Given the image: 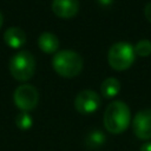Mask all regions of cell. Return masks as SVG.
<instances>
[{"instance_id": "3", "label": "cell", "mask_w": 151, "mask_h": 151, "mask_svg": "<svg viewBox=\"0 0 151 151\" xmlns=\"http://www.w3.org/2000/svg\"><path fill=\"white\" fill-rule=\"evenodd\" d=\"M35 71V59L28 51L17 52L9 61V72L18 81L29 80Z\"/></svg>"}, {"instance_id": "16", "label": "cell", "mask_w": 151, "mask_h": 151, "mask_svg": "<svg viewBox=\"0 0 151 151\" xmlns=\"http://www.w3.org/2000/svg\"><path fill=\"white\" fill-rule=\"evenodd\" d=\"M96 2L103 7V8H106V7H110L112 4H113V0H96Z\"/></svg>"}, {"instance_id": "4", "label": "cell", "mask_w": 151, "mask_h": 151, "mask_svg": "<svg viewBox=\"0 0 151 151\" xmlns=\"http://www.w3.org/2000/svg\"><path fill=\"white\" fill-rule=\"evenodd\" d=\"M133 46L126 41H118L113 44L107 53V61L116 71H125L130 68L134 61Z\"/></svg>"}, {"instance_id": "12", "label": "cell", "mask_w": 151, "mask_h": 151, "mask_svg": "<svg viewBox=\"0 0 151 151\" xmlns=\"http://www.w3.org/2000/svg\"><path fill=\"white\" fill-rule=\"evenodd\" d=\"M105 134L99 130H92L85 137V144L88 149H99L105 144Z\"/></svg>"}, {"instance_id": "11", "label": "cell", "mask_w": 151, "mask_h": 151, "mask_svg": "<svg viewBox=\"0 0 151 151\" xmlns=\"http://www.w3.org/2000/svg\"><path fill=\"white\" fill-rule=\"evenodd\" d=\"M120 91V83L117 78L110 77L106 78L101 85H100V93L101 97H104L105 99H111L113 97H116Z\"/></svg>"}, {"instance_id": "6", "label": "cell", "mask_w": 151, "mask_h": 151, "mask_svg": "<svg viewBox=\"0 0 151 151\" xmlns=\"http://www.w3.org/2000/svg\"><path fill=\"white\" fill-rule=\"evenodd\" d=\"M101 97L92 90H83L74 98V107L81 114H88L99 109Z\"/></svg>"}, {"instance_id": "9", "label": "cell", "mask_w": 151, "mask_h": 151, "mask_svg": "<svg viewBox=\"0 0 151 151\" xmlns=\"http://www.w3.org/2000/svg\"><path fill=\"white\" fill-rule=\"evenodd\" d=\"M4 40L12 48H20L26 44V34L19 27H9L4 33Z\"/></svg>"}, {"instance_id": "5", "label": "cell", "mask_w": 151, "mask_h": 151, "mask_svg": "<svg viewBox=\"0 0 151 151\" xmlns=\"http://www.w3.org/2000/svg\"><path fill=\"white\" fill-rule=\"evenodd\" d=\"M13 100L17 107L21 112H29L33 111L39 101V93L38 90L29 84L20 85L15 88L13 93Z\"/></svg>"}, {"instance_id": "8", "label": "cell", "mask_w": 151, "mask_h": 151, "mask_svg": "<svg viewBox=\"0 0 151 151\" xmlns=\"http://www.w3.org/2000/svg\"><path fill=\"white\" fill-rule=\"evenodd\" d=\"M52 11L53 13L63 19H70L77 15L79 11L78 0H52Z\"/></svg>"}, {"instance_id": "1", "label": "cell", "mask_w": 151, "mask_h": 151, "mask_svg": "<svg viewBox=\"0 0 151 151\" xmlns=\"http://www.w3.org/2000/svg\"><path fill=\"white\" fill-rule=\"evenodd\" d=\"M131 123V112L129 106L122 100L110 103L104 112V126L113 134L124 132Z\"/></svg>"}, {"instance_id": "15", "label": "cell", "mask_w": 151, "mask_h": 151, "mask_svg": "<svg viewBox=\"0 0 151 151\" xmlns=\"http://www.w3.org/2000/svg\"><path fill=\"white\" fill-rule=\"evenodd\" d=\"M144 14H145V18L147 19V21L151 22V2H147V4L145 5Z\"/></svg>"}, {"instance_id": "10", "label": "cell", "mask_w": 151, "mask_h": 151, "mask_svg": "<svg viewBox=\"0 0 151 151\" xmlns=\"http://www.w3.org/2000/svg\"><path fill=\"white\" fill-rule=\"evenodd\" d=\"M38 46L44 53L47 54L57 53L59 48V39L57 38L55 34L51 32H44L38 38Z\"/></svg>"}, {"instance_id": "18", "label": "cell", "mask_w": 151, "mask_h": 151, "mask_svg": "<svg viewBox=\"0 0 151 151\" xmlns=\"http://www.w3.org/2000/svg\"><path fill=\"white\" fill-rule=\"evenodd\" d=\"M2 24H4V17H2V14H1V12H0V28H1Z\"/></svg>"}, {"instance_id": "13", "label": "cell", "mask_w": 151, "mask_h": 151, "mask_svg": "<svg viewBox=\"0 0 151 151\" xmlns=\"http://www.w3.org/2000/svg\"><path fill=\"white\" fill-rule=\"evenodd\" d=\"M15 125L20 130H29L33 125L32 117L28 112H20L15 118Z\"/></svg>"}, {"instance_id": "14", "label": "cell", "mask_w": 151, "mask_h": 151, "mask_svg": "<svg viewBox=\"0 0 151 151\" xmlns=\"http://www.w3.org/2000/svg\"><path fill=\"white\" fill-rule=\"evenodd\" d=\"M133 50L137 55L147 57L151 54V41L147 39H142L133 46Z\"/></svg>"}, {"instance_id": "17", "label": "cell", "mask_w": 151, "mask_h": 151, "mask_svg": "<svg viewBox=\"0 0 151 151\" xmlns=\"http://www.w3.org/2000/svg\"><path fill=\"white\" fill-rule=\"evenodd\" d=\"M139 151H151V142H147L140 146Z\"/></svg>"}, {"instance_id": "7", "label": "cell", "mask_w": 151, "mask_h": 151, "mask_svg": "<svg viewBox=\"0 0 151 151\" xmlns=\"http://www.w3.org/2000/svg\"><path fill=\"white\" fill-rule=\"evenodd\" d=\"M132 130L137 138L142 140L151 139V109L140 110L132 120Z\"/></svg>"}, {"instance_id": "2", "label": "cell", "mask_w": 151, "mask_h": 151, "mask_svg": "<svg viewBox=\"0 0 151 151\" xmlns=\"http://www.w3.org/2000/svg\"><path fill=\"white\" fill-rule=\"evenodd\" d=\"M52 66L59 76L64 78H74L81 72L84 60L78 52L63 50L54 53L52 58Z\"/></svg>"}]
</instances>
